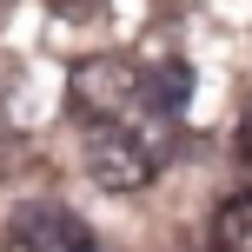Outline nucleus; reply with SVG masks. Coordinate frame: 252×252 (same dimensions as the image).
<instances>
[{"instance_id":"obj_1","label":"nucleus","mask_w":252,"mask_h":252,"mask_svg":"<svg viewBox=\"0 0 252 252\" xmlns=\"http://www.w3.org/2000/svg\"><path fill=\"white\" fill-rule=\"evenodd\" d=\"M66 106L93 126L133 120V106H146V66L126 60V53H87L66 73Z\"/></svg>"},{"instance_id":"obj_2","label":"nucleus","mask_w":252,"mask_h":252,"mask_svg":"<svg viewBox=\"0 0 252 252\" xmlns=\"http://www.w3.org/2000/svg\"><path fill=\"white\" fill-rule=\"evenodd\" d=\"M87 173H93V186H106V192H139V186H153V173H159V146H153L133 120L93 126Z\"/></svg>"},{"instance_id":"obj_3","label":"nucleus","mask_w":252,"mask_h":252,"mask_svg":"<svg viewBox=\"0 0 252 252\" xmlns=\"http://www.w3.org/2000/svg\"><path fill=\"white\" fill-rule=\"evenodd\" d=\"M13 246L20 252H93V232H87V219H80L73 206L33 199V206H20V219H13Z\"/></svg>"},{"instance_id":"obj_4","label":"nucleus","mask_w":252,"mask_h":252,"mask_svg":"<svg viewBox=\"0 0 252 252\" xmlns=\"http://www.w3.org/2000/svg\"><path fill=\"white\" fill-rule=\"evenodd\" d=\"M213 246L219 252H252V192H232L213 213Z\"/></svg>"},{"instance_id":"obj_5","label":"nucleus","mask_w":252,"mask_h":252,"mask_svg":"<svg viewBox=\"0 0 252 252\" xmlns=\"http://www.w3.org/2000/svg\"><path fill=\"white\" fill-rule=\"evenodd\" d=\"M192 93V66L186 60H166V66H146V106H159V113H179Z\"/></svg>"},{"instance_id":"obj_6","label":"nucleus","mask_w":252,"mask_h":252,"mask_svg":"<svg viewBox=\"0 0 252 252\" xmlns=\"http://www.w3.org/2000/svg\"><path fill=\"white\" fill-rule=\"evenodd\" d=\"M53 13H66V20H87V13H100V0H53Z\"/></svg>"},{"instance_id":"obj_7","label":"nucleus","mask_w":252,"mask_h":252,"mask_svg":"<svg viewBox=\"0 0 252 252\" xmlns=\"http://www.w3.org/2000/svg\"><path fill=\"white\" fill-rule=\"evenodd\" d=\"M239 159H246V166H252V113H246V120H239Z\"/></svg>"}]
</instances>
